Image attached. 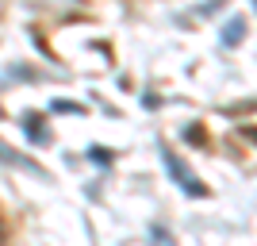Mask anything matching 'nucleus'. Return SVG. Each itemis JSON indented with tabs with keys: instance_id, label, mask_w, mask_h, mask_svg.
<instances>
[{
	"instance_id": "obj_3",
	"label": "nucleus",
	"mask_w": 257,
	"mask_h": 246,
	"mask_svg": "<svg viewBox=\"0 0 257 246\" xmlns=\"http://www.w3.org/2000/svg\"><path fill=\"white\" fill-rule=\"evenodd\" d=\"M27 131H31L35 142H46V131H43V119L39 116H27Z\"/></svg>"
},
{
	"instance_id": "obj_5",
	"label": "nucleus",
	"mask_w": 257,
	"mask_h": 246,
	"mask_svg": "<svg viewBox=\"0 0 257 246\" xmlns=\"http://www.w3.org/2000/svg\"><path fill=\"white\" fill-rule=\"evenodd\" d=\"M92 158H96V161H107V158H111V154H107L104 146H92Z\"/></svg>"
},
{
	"instance_id": "obj_4",
	"label": "nucleus",
	"mask_w": 257,
	"mask_h": 246,
	"mask_svg": "<svg viewBox=\"0 0 257 246\" xmlns=\"http://www.w3.org/2000/svg\"><path fill=\"white\" fill-rule=\"evenodd\" d=\"M154 242H158V246H173V238H169L165 227H154Z\"/></svg>"
},
{
	"instance_id": "obj_1",
	"label": "nucleus",
	"mask_w": 257,
	"mask_h": 246,
	"mask_svg": "<svg viewBox=\"0 0 257 246\" xmlns=\"http://www.w3.org/2000/svg\"><path fill=\"white\" fill-rule=\"evenodd\" d=\"M165 166H169V173H173V177H177V181H181V185H184V189H188L192 196H207V189H204L200 181H196V177H192L188 170H184V166H181L177 158H173V154H165Z\"/></svg>"
},
{
	"instance_id": "obj_2",
	"label": "nucleus",
	"mask_w": 257,
	"mask_h": 246,
	"mask_svg": "<svg viewBox=\"0 0 257 246\" xmlns=\"http://www.w3.org/2000/svg\"><path fill=\"white\" fill-rule=\"evenodd\" d=\"M242 39H246V20H242V16H234V20L223 27V43L234 46V43H242Z\"/></svg>"
},
{
	"instance_id": "obj_7",
	"label": "nucleus",
	"mask_w": 257,
	"mask_h": 246,
	"mask_svg": "<svg viewBox=\"0 0 257 246\" xmlns=\"http://www.w3.org/2000/svg\"><path fill=\"white\" fill-rule=\"evenodd\" d=\"M253 4H257V0H253Z\"/></svg>"
},
{
	"instance_id": "obj_6",
	"label": "nucleus",
	"mask_w": 257,
	"mask_h": 246,
	"mask_svg": "<svg viewBox=\"0 0 257 246\" xmlns=\"http://www.w3.org/2000/svg\"><path fill=\"white\" fill-rule=\"evenodd\" d=\"M0 238H4V219H0Z\"/></svg>"
}]
</instances>
